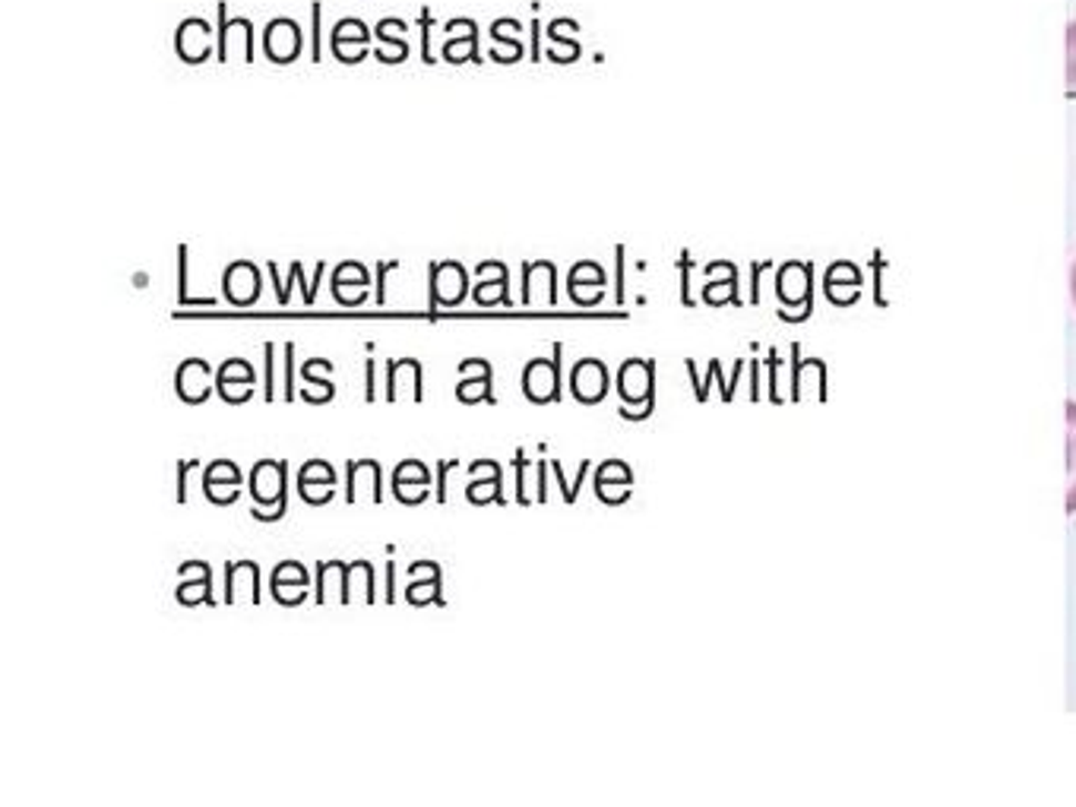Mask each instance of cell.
Returning a JSON list of instances; mask_svg holds the SVG:
<instances>
[{"label":"cell","instance_id":"obj_1","mask_svg":"<svg viewBox=\"0 0 1076 807\" xmlns=\"http://www.w3.org/2000/svg\"><path fill=\"white\" fill-rule=\"evenodd\" d=\"M523 390L532 402L561 399V346H554V358H535L523 371Z\"/></svg>","mask_w":1076,"mask_h":807},{"label":"cell","instance_id":"obj_2","mask_svg":"<svg viewBox=\"0 0 1076 807\" xmlns=\"http://www.w3.org/2000/svg\"><path fill=\"white\" fill-rule=\"evenodd\" d=\"M469 295V276L460 263H431V317L438 307H457Z\"/></svg>","mask_w":1076,"mask_h":807},{"label":"cell","instance_id":"obj_3","mask_svg":"<svg viewBox=\"0 0 1076 807\" xmlns=\"http://www.w3.org/2000/svg\"><path fill=\"white\" fill-rule=\"evenodd\" d=\"M250 494L260 507H276L283 501V494H288V462H276V459H260L250 469Z\"/></svg>","mask_w":1076,"mask_h":807},{"label":"cell","instance_id":"obj_4","mask_svg":"<svg viewBox=\"0 0 1076 807\" xmlns=\"http://www.w3.org/2000/svg\"><path fill=\"white\" fill-rule=\"evenodd\" d=\"M175 387H177V396H181L187 406H199V402H206V399L213 396L216 380H213V371H209V365H206L203 358H187V361L177 368Z\"/></svg>","mask_w":1076,"mask_h":807},{"label":"cell","instance_id":"obj_5","mask_svg":"<svg viewBox=\"0 0 1076 807\" xmlns=\"http://www.w3.org/2000/svg\"><path fill=\"white\" fill-rule=\"evenodd\" d=\"M222 285H225V298L232 302L235 307H250L257 298H260V269L254 263L238 261L232 263L222 276Z\"/></svg>","mask_w":1076,"mask_h":807},{"label":"cell","instance_id":"obj_6","mask_svg":"<svg viewBox=\"0 0 1076 807\" xmlns=\"http://www.w3.org/2000/svg\"><path fill=\"white\" fill-rule=\"evenodd\" d=\"M653 371H656V365L653 361H639V358H631V361L621 365L617 390H621V399L627 406H637V402H649L653 406Z\"/></svg>","mask_w":1076,"mask_h":807},{"label":"cell","instance_id":"obj_7","mask_svg":"<svg viewBox=\"0 0 1076 807\" xmlns=\"http://www.w3.org/2000/svg\"><path fill=\"white\" fill-rule=\"evenodd\" d=\"M264 51L276 64H291L301 54V29L295 20H273L264 32Z\"/></svg>","mask_w":1076,"mask_h":807},{"label":"cell","instance_id":"obj_8","mask_svg":"<svg viewBox=\"0 0 1076 807\" xmlns=\"http://www.w3.org/2000/svg\"><path fill=\"white\" fill-rule=\"evenodd\" d=\"M571 387H573V396H576L580 402H586V406L602 402L605 394H608V371H605V365H602L598 358H583V361L573 368Z\"/></svg>","mask_w":1076,"mask_h":807},{"label":"cell","instance_id":"obj_9","mask_svg":"<svg viewBox=\"0 0 1076 807\" xmlns=\"http://www.w3.org/2000/svg\"><path fill=\"white\" fill-rule=\"evenodd\" d=\"M177 58L184 64H203L213 51V29L206 20H184L177 29Z\"/></svg>","mask_w":1076,"mask_h":807},{"label":"cell","instance_id":"obj_10","mask_svg":"<svg viewBox=\"0 0 1076 807\" xmlns=\"http://www.w3.org/2000/svg\"><path fill=\"white\" fill-rule=\"evenodd\" d=\"M232 54H244V61H254V25L247 20H228L219 25V61L228 64Z\"/></svg>","mask_w":1076,"mask_h":807},{"label":"cell","instance_id":"obj_11","mask_svg":"<svg viewBox=\"0 0 1076 807\" xmlns=\"http://www.w3.org/2000/svg\"><path fill=\"white\" fill-rule=\"evenodd\" d=\"M479 285L472 288L475 305H506V266L504 263H482L475 269Z\"/></svg>","mask_w":1076,"mask_h":807},{"label":"cell","instance_id":"obj_12","mask_svg":"<svg viewBox=\"0 0 1076 807\" xmlns=\"http://www.w3.org/2000/svg\"><path fill=\"white\" fill-rule=\"evenodd\" d=\"M330 374H332V365L327 361V358H310L308 365H305L301 377L308 380V387L301 390V399H305L308 406H324V402H330L332 394H336Z\"/></svg>","mask_w":1076,"mask_h":807},{"label":"cell","instance_id":"obj_13","mask_svg":"<svg viewBox=\"0 0 1076 807\" xmlns=\"http://www.w3.org/2000/svg\"><path fill=\"white\" fill-rule=\"evenodd\" d=\"M242 481H244V476H242V469L232 462V459H216V462H209L206 466V476H203V491H206V498H209V503H216V507H225V498L219 494V488L222 484H228V488H242Z\"/></svg>","mask_w":1076,"mask_h":807},{"label":"cell","instance_id":"obj_14","mask_svg":"<svg viewBox=\"0 0 1076 807\" xmlns=\"http://www.w3.org/2000/svg\"><path fill=\"white\" fill-rule=\"evenodd\" d=\"M402 384H409L416 390V402L424 399V390H421V361H416V358H399V361L387 365V399L390 402L399 399V387Z\"/></svg>","mask_w":1076,"mask_h":807},{"label":"cell","instance_id":"obj_15","mask_svg":"<svg viewBox=\"0 0 1076 807\" xmlns=\"http://www.w3.org/2000/svg\"><path fill=\"white\" fill-rule=\"evenodd\" d=\"M177 602H181L184 609H194V605H199V602H206L209 609H216V605H219V602H216V595H213V568H209V564L203 568L199 580H187V583H181V586H177Z\"/></svg>","mask_w":1076,"mask_h":807},{"label":"cell","instance_id":"obj_16","mask_svg":"<svg viewBox=\"0 0 1076 807\" xmlns=\"http://www.w3.org/2000/svg\"><path fill=\"white\" fill-rule=\"evenodd\" d=\"M254 384H257V374L244 358H228L216 371V394H225L232 387H254Z\"/></svg>","mask_w":1076,"mask_h":807},{"label":"cell","instance_id":"obj_17","mask_svg":"<svg viewBox=\"0 0 1076 807\" xmlns=\"http://www.w3.org/2000/svg\"><path fill=\"white\" fill-rule=\"evenodd\" d=\"M412 580H416V583H409V590H406V602H409L412 609H421V605H428V602H438L440 609H447V602H443V595H440V580H443L440 564L428 573V580H418V576H412Z\"/></svg>","mask_w":1076,"mask_h":807},{"label":"cell","instance_id":"obj_18","mask_svg":"<svg viewBox=\"0 0 1076 807\" xmlns=\"http://www.w3.org/2000/svg\"><path fill=\"white\" fill-rule=\"evenodd\" d=\"M428 484H431V472L421 459H402L393 469V494L406 491V488H428Z\"/></svg>","mask_w":1076,"mask_h":807},{"label":"cell","instance_id":"obj_19","mask_svg":"<svg viewBox=\"0 0 1076 807\" xmlns=\"http://www.w3.org/2000/svg\"><path fill=\"white\" fill-rule=\"evenodd\" d=\"M1067 513H1076V402H1067Z\"/></svg>","mask_w":1076,"mask_h":807},{"label":"cell","instance_id":"obj_20","mask_svg":"<svg viewBox=\"0 0 1076 807\" xmlns=\"http://www.w3.org/2000/svg\"><path fill=\"white\" fill-rule=\"evenodd\" d=\"M457 399L465 402V406H472V402H479V399L494 402V394H491V365H488V361H484V368L479 377L460 380V387H457Z\"/></svg>","mask_w":1076,"mask_h":807},{"label":"cell","instance_id":"obj_21","mask_svg":"<svg viewBox=\"0 0 1076 807\" xmlns=\"http://www.w3.org/2000/svg\"><path fill=\"white\" fill-rule=\"evenodd\" d=\"M346 288H358V292L371 288V273L361 263H342L332 276V295H339Z\"/></svg>","mask_w":1076,"mask_h":807},{"label":"cell","instance_id":"obj_22","mask_svg":"<svg viewBox=\"0 0 1076 807\" xmlns=\"http://www.w3.org/2000/svg\"><path fill=\"white\" fill-rule=\"evenodd\" d=\"M279 586H298V590H308L310 576L308 570L301 561H283L279 568L273 570L269 576V590H279Z\"/></svg>","mask_w":1076,"mask_h":807},{"label":"cell","instance_id":"obj_23","mask_svg":"<svg viewBox=\"0 0 1076 807\" xmlns=\"http://www.w3.org/2000/svg\"><path fill=\"white\" fill-rule=\"evenodd\" d=\"M479 39H475V29H469L462 39H453V42H443L440 44V54H443V61H450V64H462V61H479Z\"/></svg>","mask_w":1076,"mask_h":807},{"label":"cell","instance_id":"obj_24","mask_svg":"<svg viewBox=\"0 0 1076 807\" xmlns=\"http://www.w3.org/2000/svg\"><path fill=\"white\" fill-rule=\"evenodd\" d=\"M465 498H469L472 503H484L488 498H494L498 503H504V498H501V469H494V472H491V479L472 481V484L465 488Z\"/></svg>","mask_w":1076,"mask_h":807},{"label":"cell","instance_id":"obj_25","mask_svg":"<svg viewBox=\"0 0 1076 807\" xmlns=\"http://www.w3.org/2000/svg\"><path fill=\"white\" fill-rule=\"evenodd\" d=\"M336 472L327 459H308L298 472V484H336Z\"/></svg>","mask_w":1076,"mask_h":807},{"label":"cell","instance_id":"obj_26","mask_svg":"<svg viewBox=\"0 0 1076 807\" xmlns=\"http://www.w3.org/2000/svg\"><path fill=\"white\" fill-rule=\"evenodd\" d=\"M342 42L371 44V32H368V25H365L361 20H342L336 29H332V44H342Z\"/></svg>","mask_w":1076,"mask_h":807},{"label":"cell","instance_id":"obj_27","mask_svg":"<svg viewBox=\"0 0 1076 807\" xmlns=\"http://www.w3.org/2000/svg\"><path fill=\"white\" fill-rule=\"evenodd\" d=\"M580 285H595V288H602V285H605V273H602V266H595V263H580V266L571 273V288H580Z\"/></svg>","mask_w":1076,"mask_h":807},{"label":"cell","instance_id":"obj_28","mask_svg":"<svg viewBox=\"0 0 1076 807\" xmlns=\"http://www.w3.org/2000/svg\"><path fill=\"white\" fill-rule=\"evenodd\" d=\"M409 32V25L402 20H383L380 25H377V35L383 39L387 44H396V48H402V51H409V44L402 42V35Z\"/></svg>","mask_w":1076,"mask_h":807},{"label":"cell","instance_id":"obj_29","mask_svg":"<svg viewBox=\"0 0 1076 807\" xmlns=\"http://www.w3.org/2000/svg\"><path fill=\"white\" fill-rule=\"evenodd\" d=\"M264 368H266V387H264V399L266 402H273L276 399V346L273 343H266L264 346Z\"/></svg>","mask_w":1076,"mask_h":807},{"label":"cell","instance_id":"obj_30","mask_svg":"<svg viewBox=\"0 0 1076 807\" xmlns=\"http://www.w3.org/2000/svg\"><path fill=\"white\" fill-rule=\"evenodd\" d=\"M368 51H371V44H365V42L332 44V54H336L342 64H358L361 58H368Z\"/></svg>","mask_w":1076,"mask_h":807},{"label":"cell","instance_id":"obj_31","mask_svg":"<svg viewBox=\"0 0 1076 807\" xmlns=\"http://www.w3.org/2000/svg\"><path fill=\"white\" fill-rule=\"evenodd\" d=\"M283 358H286V377H283V399L286 402H291L295 399V346L291 343H286L283 346Z\"/></svg>","mask_w":1076,"mask_h":807},{"label":"cell","instance_id":"obj_32","mask_svg":"<svg viewBox=\"0 0 1076 807\" xmlns=\"http://www.w3.org/2000/svg\"><path fill=\"white\" fill-rule=\"evenodd\" d=\"M1067 89L1076 92V20L1067 25Z\"/></svg>","mask_w":1076,"mask_h":807},{"label":"cell","instance_id":"obj_33","mask_svg":"<svg viewBox=\"0 0 1076 807\" xmlns=\"http://www.w3.org/2000/svg\"><path fill=\"white\" fill-rule=\"evenodd\" d=\"M197 466H199L197 457L181 459V462H177V503H187V476H191V469H197Z\"/></svg>","mask_w":1076,"mask_h":807},{"label":"cell","instance_id":"obj_34","mask_svg":"<svg viewBox=\"0 0 1076 807\" xmlns=\"http://www.w3.org/2000/svg\"><path fill=\"white\" fill-rule=\"evenodd\" d=\"M286 510H288V494H283V501L276 503L273 510H264V507H254L250 513H254V520H264V523H276V520H283V517H286Z\"/></svg>","mask_w":1076,"mask_h":807},{"label":"cell","instance_id":"obj_35","mask_svg":"<svg viewBox=\"0 0 1076 807\" xmlns=\"http://www.w3.org/2000/svg\"><path fill=\"white\" fill-rule=\"evenodd\" d=\"M298 491H301V498H305V503H310V507H324V503L332 501V488L314 491V484H298Z\"/></svg>","mask_w":1076,"mask_h":807},{"label":"cell","instance_id":"obj_36","mask_svg":"<svg viewBox=\"0 0 1076 807\" xmlns=\"http://www.w3.org/2000/svg\"><path fill=\"white\" fill-rule=\"evenodd\" d=\"M457 466H460V459H447V462L440 459V462H438V503H440V507H447V472H450V469H457Z\"/></svg>","mask_w":1076,"mask_h":807},{"label":"cell","instance_id":"obj_37","mask_svg":"<svg viewBox=\"0 0 1076 807\" xmlns=\"http://www.w3.org/2000/svg\"><path fill=\"white\" fill-rule=\"evenodd\" d=\"M390 269H396V263H380V266H377V305H383V302H387L383 285H387V273H390Z\"/></svg>","mask_w":1076,"mask_h":807},{"label":"cell","instance_id":"obj_38","mask_svg":"<svg viewBox=\"0 0 1076 807\" xmlns=\"http://www.w3.org/2000/svg\"><path fill=\"white\" fill-rule=\"evenodd\" d=\"M393 583H396V564H393V561H387V595H383V599H387V605H393V602H396Z\"/></svg>","mask_w":1076,"mask_h":807},{"label":"cell","instance_id":"obj_39","mask_svg":"<svg viewBox=\"0 0 1076 807\" xmlns=\"http://www.w3.org/2000/svg\"><path fill=\"white\" fill-rule=\"evenodd\" d=\"M314 61H320V3L314 7Z\"/></svg>","mask_w":1076,"mask_h":807},{"label":"cell","instance_id":"obj_40","mask_svg":"<svg viewBox=\"0 0 1076 807\" xmlns=\"http://www.w3.org/2000/svg\"><path fill=\"white\" fill-rule=\"evenodd\" d=\"M365 374H368V387H365V399L368 402H373L377 399V394H373V361L368 358V365H365Z\"/></svg>","mask_w":1076,"mask_h":807},{"label":"cell","instance_id":"obj_41","mask_svg":"<svg viewBox=\"0 0 1076 807\" xmlns=\"http://www.w3.org/2000/svg\"><path fill=\"white\" fill-rule=\"evenodd\" d=\"M1070 295H1074V305H1076V263H1074V269H1070Z\"/></svg>","mask_w":1076,"mask_h":807}]
</instances>
